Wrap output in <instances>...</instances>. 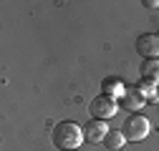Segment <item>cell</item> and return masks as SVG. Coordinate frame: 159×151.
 <instances>
[{"instance_id":"obj_4","label":"cell","mask_w":159,"mask_h":151,"mask_svg":"<svg viewBox=\"0 0 159 151\" xmlns=\"http://www.w3.org/2000/svg\"><path fill=\"white\" fill-rule=\"evenodd\" d=\"M136 53L144 55L147 61L159 58V35L157 33H144L136 38Z\"/></svg>"},{"instance_id":"obj_9","label":"cell","mask_w":159,"mask_h":151,"mask_svg":"<svg viewBox=\"0 0 159 151\" xmlns=\"http://www.w3.org/2000/svg\"><path fill=\"white\" fill-rule=\"evenodd\" d=\"M124 93H126V88H124V83L119 78H106L104 81V96H111V98L119 96V98H121Z\"/></svg>"},{"instance_id":"obj_5","label":"cell","mask_w":159,"mask_h":151,"mask_svg":"<svg viewBox=\"0 0 159 151\" xmlns=\"http://www.w3.org/2000/svg\"><path fill=\"white\" fill-rule=\"evenodd\" d=\"M106 134H109V126H106L104 121H91V123L84 128V136H86V141H91V144L104 141Z\"/></svg>"},{"instance_id":"obj_3","label":"cell","mask_w":159,"mask_h":151,"mask_svg":"<svg viewBox=\"0 0 159 151\" xmlns=\"http://www.w3.org/2000/svg\"><path fill=\"white\" fill-rule=\"evenodd\" d=\"M116 98H111V96H96L93 101H91V106H89V111H91V116H93V121H106V119H111L114 113H116Z\"/></svg>"},{"instance_id":"obj_6","label":"cell","mask_w":159,"mask_h":151,"mask_svg":"<svg viewBox=\"0 0 159 151\" xmlns=\"http://www.w3.org/2000/svg\"><path fill=\"white\" fill-rule=\"evenodd\" d=\"M144 101H147V98H144L136 88H126V93L121 96V101H119V103H121L124 108H129V111H139V108L144 106Z\"/></svg>"},{"instance_id":"obj_2","label":"cell","mask_w":159,"mask_h":151,"mask_svg":"<svg viewBox=\"0 0 159 151\" xmlns=\"http://www.w3.org/2000/svg\"><path fill=\"white\" fill-rule=\"evenodd\" d=\"M149 128H152V126H149V119L142 116V113H134V116L126 119L121 134L126 136V141H142V139L149 136Z\"/></svg>"},{"instance_id":"obj_7","label":"cell","mask_w":159,"mask_h":151,"mask_svg":"<svg viewBox=\"0 0 159 151\" xmlns=\"http://www.w3.org/2000/svg\"><path fill=\"white\" fill-rule=\"evenodd\" d=\"M139 71H142V81H149V83H157L159 86V58L144 61Z\"/></svg>"},{"instance_id":"obj_12","label":"cell","mask_w":159,"mask_h":151,"mask_svg":"<svg viewBox=\"0 0 159 151\" xmlns=\"http://www.w3.org/2000/svg\"><path fill=\"white\" fill-rule=\"evenodd\" d=\"M157 98H159V86H157Z\"/></svg>"},{"instance_id":"obj_1","label":"cell","mask_w":159,"mask_h":151,"mask_svg":"<svg viewBox=\"0 0 159 151\" xmlns=\"http://www.w3.org/2000/svg\"><path fill=\"white\" fill-rule=\"evenodd\" d=\"M84 128L73 123V121H61V123H56L53 128V144L61 149V151H76L78 146L84 144Z\"/></svg>"},{"instance_id":"obj_8","label":"cell","mask_w":159,"mask_h":151,"mask_svg":"<svg viewBox=\"0 0 159 151\" xmlns=\"http://www.w3.org/2000/svg\"><path fill=\"white\" fill-rule=\"evenodd\" d=\"M124 144H126V136L121 134V131L109 128V134H106V139H104V146H106V149H111V151H119Z\"/></svg>"},{"instance_id":"obj_11","label":"cell","mask_w":159,"mask_h":151,"mask_svg":"<svg viewBox=\"0 0 159 151\" xmlns=\"http://www.w3.org/2000/svg\"><path fill=\"white\" fill-rule=\"evenodd\" d=\"M147 8H159V0H144Z\"/></svg>"},{"instance_id":"obj_10","label":"cell","mask_w":159,"mask_h":151,"mask_svg":"<svg viewBox=\"0 0 159 151\" xmlns=\"http://www.w3.org/2000/svg\"><path fill=\"white\" fill-rule=\"evenodd\" d=\"M144 98H157V83H149V81H142V86L136 88Z\"/></svg>"}]
</instances>
